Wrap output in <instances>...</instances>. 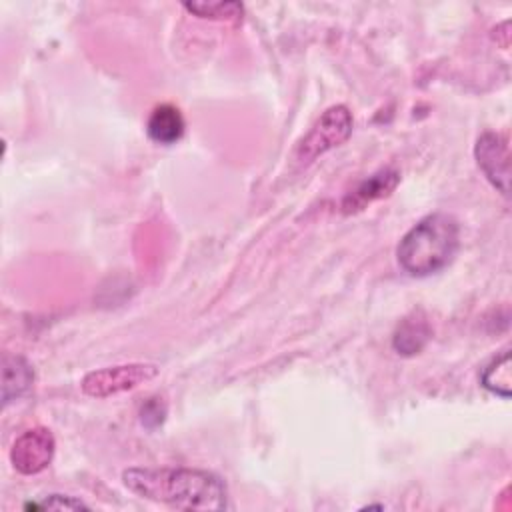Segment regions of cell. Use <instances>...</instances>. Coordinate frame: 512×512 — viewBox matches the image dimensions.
Instances as JSON below:
<instances>
[{
    "mask_svg": "<svg viewBox=\"0 0 512 512\" xmlns=\"http://www.w3.org/2000/svg\"><path fill=\"white\" fill-rule=\"evenodd\" d=\"M158 374V366L154 364H122L110 366L102 370L88 372L82 380V390L94 398L114 396L126 390H132Z\"/></svg>",
    "mask_w": 512,
    "mask_h": 512,
    "instance_id": "cell-4",
    "label": "cell"
},
{
    "mask_svg": "<svg viewBox=\"0 0 512 512\" xmlns=\"http://www.w3.org/2000/svg\"><path fill=\"white\" fill-rule=\"evenodd\" d=\"M2 366V402L8 404L32 388L34 372L30 364L20 356H4Z\"/></svg>",
    "mask_w": 512,
    "mask_h": 512,
    "instance_id": "cell-9",
    "label": "cell"
},
{
    "mask_svg": "<svg viewBox=\"0 0 512 512\" xmlns=\"http://www.w3.org/2000/svg\"><path fill=\"white\" fill-rule=\"evenodd\" d=\"M430 326L426 322V318H420L418 314H412L408 316L396 330L394 334V340H392V346L398 354H404V356H412V354H418L426 342L430 340Z\"/></svg>",
    "mask_w": 512,
    "mask_h": 512,
    "instance_id": "cell-10",
    "label": "cell"
},
{
    "mask_svg": "<svg viewBox=\"0 0 512 512\" xmlns=\"http://www.w3.org/2000/svg\"><path fill=\"white\" fill-rule=\"evenodd\" d=\"M26 508H52V510H88V506L72 496L64 494H50L40 504H26Z\"/></svg>",
    "mask_w": 512,
    "mask_h": 512,
    "instance_id": "cell-13",
    "label": "cell"
},
{
    "mask_svg": "<svg viewBox=\"0 0 512 512\" xmlns=\"http://www.w3.org/2000/svg\"><path fill=\"white\" fill-rule=\"evenodd\" d=\"M184 10L210 20H238L244 8L238 2H186Z\"/></svg>",
    "mask_w": 512,
    "mask_h": 512,
    "instance_id": "cell-12",
    "label": "cell"
},
{
    "mask_svg": "<svg viewBox=\"0 0 512 512\" xmlns=\"http://www.w3.org/2000/svg\"><path fill=\"white\" fill-rule=\"evenodd\" d=\"M482 386L502 398H508L512 392V368H510V352H504L496 358L482 374Z\"/></svg>",
    "mask_w": 512,
    "mask_h": 512,
    "instance_id": "cell-11",
    "label": "cell"
},
{
    "mask_svg": "<svg viewBox=\"0 0 512 512\" xmlns=\"http://www.w3.org/2000/svg\"><path fill=\"white\" fill-rule=\"evenodd\" d=\"M184 116L182 112L172 106V104H160L152 110V114L148 116L146 122V134L150 140L158 142V144H174L182 138L184 134Z\"/></svg>",
    "mask_w": 512,
    "mask_h": 512,
    "instance_id": "cell-8",
    "label": "cell"
},
{
    "mask_svg": "<svg viewBox=\"0 0 512 512\" xmlns=\"http://www.w3.org/2000/svg\"><path fill=\"white\" fill-rule=\"evenodd\" d=\"M352 134V114L346 106H330L296 148V160L308 164L324 152L340 146Z\"/></svg>",
    "mask_w": 512,
    "mask_h": 512,
    "instance_id": "cell-3",
    "label": "cell"
},
{
    "mask_svg": "<svg viewBox=\"0 0 512 512\" xmlns=\"http://www.w3.org/2000/svg\"><path fill=\"white\" fill-rule=\"evenodd\" d=\"M458 222L454 216L434 212L412 226L396 248L400 266L412 276H428L450 264L458 250Z\"/></svg>",
    "mask_w": 512,
    "mask_h": 512,
    "instance_id": "cell-2",
    "label": "cell"
},
{
    "mask_svg": "<svg viewBox=\"0 0 512 512\" xmlns=\"http://www.w3.org/2000/svg\"><path fill=\"white\" fill-rule=\"evenodd\" d=\"M54 448L56 442L48 428H30L14 440L10 462L20 474H38L52 462Z\"/></svg>",
    "mask_w": 512,
    "mask_h": 512,
    "instance_id": "cell-5",
    "label": "cell"
},
{
    "mask_svg": "<svg viewBox=\"0 0 512 512\" xmlns=\"http://www.w3.org/2000/svg\"><path fill=\"white\" fill-rule=\"evenodd\" d=\"M474 156L480 170L486 178L504 194L508 196L510 190V152L506 138L496 132H484L476 146Z\"/></svg>",
    "mask_w": 512,
    "mask_h": 512,
    "instance_id": "cell-6",
    "label": "cell"
},
{
    "mask_svg": "<svg viewBox=\"0 0 512 512\" xmlns=\"http://www.w3.org/2000/svg\"><path fill=\"white\" fill-rule=\"evenodd\" d=\"M398 180H400V174L396 170H390V168H384V170L372 174L368 180H364L356 190H352L344 198V202H342L344 212L350 214V212L362 210L366 204L388 196L396 188Z\"/></svg>",
    "mask_w": 512,
    "mask_h": 512,
    "instance_id": "cell-7",
    "label": "cell"
},
{
    "mask_svg": "<svg viewBox=\"0 0 512 512\" xmlns=\"http://www.w3.org/2000/svg\"><path fill=\"white\" fill-rule=\"evenodd\" d=\"M128 490L140 498L180 510H224L226 484L198 468H128L122 474Z\"/></svg>",
    "mask_w": 512,
    "mask_h": 512,
    "instance_id": "cell-1",
    "label": "cell"
},
{
    "mask_svg": "<svg viewBox=\"0 0 512 512\" xmlns=\"http://www.w3.org/2000/svg\"><path fill=\"white\" fill-rule=\"evenodd\" d=\"M164 416H166V406L158 400V398H152L140 412V420L144 426L148 428H154L158 424L164 422Z\"/></svg>",
    "mask_w": 512,
    "mask_h": 512,
    "instance_id": "cell-14",
    "label": "cell"
}]
</instances>
